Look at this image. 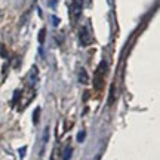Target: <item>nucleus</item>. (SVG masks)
Returning a JSON list of instances; mask_svg holds the SVG:
<instances>
[{"label":"nucleus","mask_w":160,"mask_h":160,"mask_svg":"<svg viewBox=\"0 0 160 160\" xmlns=\"http://www.w3.org/2000/svg\"><path fill=\"white\" fill-rule=\"evenodd\" d=\"M19 153H21V157H24V153H25V148H21V151H19Z\"/></svg>","instance_id":"11"},{"label":"nucleus","mask_w":160,"mask_h":160,"mask_svg":"<svg viewBox=\"0 0 160 160\" xmlns=\"http://www.w3.org/2000/svg\"><path fill=\"white\" fill-rule=\"evenodd\" d=\"M107 71V64L104 62H101L99 64V67H98V70H97V73H95V77H93V86L97 88V89H101L102 88V83H104V73Z\"/></svg>","instance_id":"1"},{"label":"nucleus","mask_w":160,"mask_h":160,"mask_svg":"<svg viewBox=\"0 0 160 160\" xmlns=\"http://www.w3.org/2000/svg\"><path fill=\"white\" fill-rule=\"evenodd\" d=\"M71 153H73V148H71L70 145H67V147H65V150H64L62 160H70V157H71Z\"/></svg>","instance_id":"4"},{"label":"nucleus","mask_w":160,"mask_h":160,"mask_svg":"<svg viewBox=\"0 0 160 160\" xmlns=\"http://www.w3.org/2000/svg\"><path fill=\"white\" fill-rule=\"evenodd\" d=\"M85 132H79V135H77V141H79V142H82V141H83V139H85Z\"/></svg>","instance_id":"7"},{"label":"nucleus","mask_w":160,"mask_h":160,"mask_svg":"<svg viewBox=\"0 0 160 160\" xmlns=\"http://www.w3.org/2000/svg\"><path fill=\"white\" fill-rule=\"evenodd\" d=\"M39 113H40V108H36V114H34V122L36 123L39 122Z\"/></svg>","instance_id":"9"},{"label":"nucleus","mask_w":160,"mask_h":160,"mask_svg":"<svg viewBox=\"0 0 160 160\" xmlns=\"http://www.w3.org/2000/svg\"><path fill=\"white\" fill-rule=\"evenodd\" d=\"M80 42H82V45L83 46H88L92 43V37L91 34H89V31H88V28H83L82 31H80Z\"/></svg>","instance_id":"3"},{"label":"nucleus","mask_w":160,"mask_h":160,"mask_svg":"<svg viewBox=\"0 0 160 160\" xmlns=\"http://www.w3.org/2000/svg\"><path fill=\"white\" fill-rule=\"evenodd\" d=\"M0 49H2V57H3V58H6V57H8V52H6V48H5V45H0Z\"/></svg>","instance_id":"8"},{"label":"nucleus","mask_w":160,"mask_h":160,"mask_svg":"<svg viewBox=\"0 0 160 160\" xmlns=\"http://www.w3.org/2000/svg\"><path fill=\"white\" fill-rule=\"evenodd\" d=\"M45 36H46V30L42 28L40 30V33H39V42L40 43H43V42H45Z\"/></svg>","instance_id":"6"},{"label":"nucleus","mask_w":160,"mask_h":160,"mask_svg":"<svg viewBox=\"0 0 160 160\" xmlns=\"http://www.w3.org/2000/svg\"><path fill=\"white\" fill-rule=\"evenodd\" d=\"M82 5H83V0H73L71 3V8H70V13H71V18L73 21H77V18L80 17L82 13Z\"/></svg>","instance_id":"2"},{"label":"nucleus","mask_w":160,"mask_h":160,"mask_svg":"<svg viewBox=\"0 0 160 160\" xmlns=\"http://www.w3.org/2000/svg\"><path fill=\"white\" fill-rule=\"evenodd\" d=\"M80 82H83V83H88V82H89L88 74H86V70H82V71H80Z\"/></svg>","instance_id":"5"},{"label":"nucleus","mask_w":160,"mask_h":160,"mask_svg":"<svg viewBox=\"0 0 160 160\" xmlns=\"http://www.w3.org/2000/svg\"><path fill=\"white\" fill-rule=\"evenodd\" d=\"M52 22H53V25H58V24H59V19H58L57 17H52Z\"/></svg>","instance_id":"10"}]
</instances>
